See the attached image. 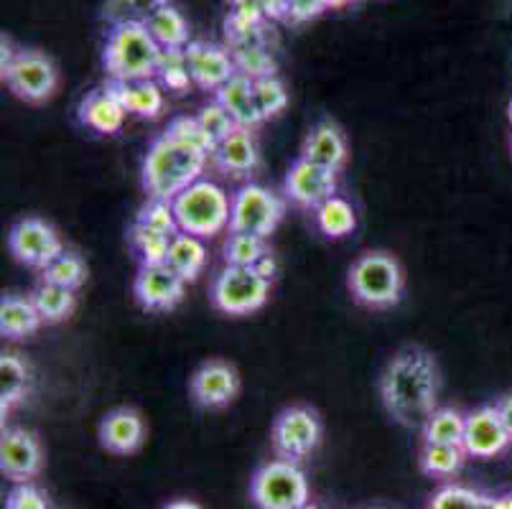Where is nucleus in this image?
I'll return each mask as SVG.
<instances>
[{
  "label": "nucleus",
  "mask_w": 512,
  "mask_h": 509,
  "mask_svg": "<svg viewBox=\"0 0 512 509\" xmlns=\"http://www.w3.org/2000/svg\"><path fill=\"white\" fill-rule=\"evenodd\" d=\"M439 364L426 349L408 347L395 354L380 380V395L398 423L408 428L426 426L439 403Z\"/></svg>",
  "instance_id": "f257e3e1"
},
{
  "label": "nucleus",
  "mask_w": 512,
  "mask_h": 509,
  "mask_svg": "<svg viewBox=\"0 0 512 509\" xmlns=\"http://www.w3.org/2000/svg\"><path fill=\"white\" fill-rule=\"evenodd\" d=\"M207 161V156L181 146L166 133L158 135L143 158V189L148 199L174 202L181 191L202 179Z\"/></svg>",
  "instance_id": "f03ea898"
},
{
  "label": "nucleus",
  "mask_w": 512,
  "mask_h": 509,
  "mask_svg": "<svg viewBox=\"0 0 512 509\" xmlns=\"http://www.w3.org/2000/svg\"><path fill=\"white\" fill-rule=\"evenodd\" d=\"M161 54L164 49L156 44L146 23H120L107 34L102 62L113 82H138L156 77Z\"/></svg>",
  "instance_id": "7ed1b4c3"
},
{
  "label": "nucleus",
  "mask_w": 512,
  "mask_h": 509,
  "mask_svg": "<svg viewBox=\"0 0 512 509\" xmlns=\"http://www.w3.org/2000/svg\"><path fill=\"white\" fill-rule=\"evenodd\" d=\"M179 232L194 237H214L230 227L232 199L214 181L199 179L174 199Z\"/></svg>",
  "instance_id": "20e7f679"
},
{
  "label": "nucleus",
  "mask_w": 512,
  "mask_h": 509,
  "mask_svg": "<svg viewBox=\"0 0 512 509\" xmlns=\"http://www.w3.org/2000/svg\"><path fill=\"white\" fill-rule=\"evenodd\" d=\"M349 288L362 306L390 308L403 293V270L385 252H367L349 270Z\"/></svg>",
  "instance_id": "39448f33"
},
{
  "label": "nucleus",
  "mask_w": 512,
  "mask_h": 509,
  "mask_svg": "<svg viewBox=\"0 0 512 509\" xmlns=\"http://www.w3.org/2000/svg\"><path fill=\"white\" fill-rule=\"evenodd\" d=\"M271 296V280H265L255 268L227 265L212 283V303L222 314L245 316L265 306Z\"/></svg>",
  "instance_id": "423d86ee"
},
{
  "label": "nucleus",
  "mask_w": 512,
  "mask_h": 509,
  "mask_svg": "<svg viewBox=\"0 0 512 509\" xmlns=\"http://www.w3.org/2000/svg\"><path fill=\"white\" fill-rule=\"evenodd\" d=\"M283 212H286V204L281 196L260 184H245L232 194L230 230L268 240L283 219Z\"/></svg>",
  "instance_id": "0eeeda50"
},
{
  "label": "nucleus",
  "mask_w": 512,
  "mask_h": 509,
  "mask_svg": "<svg viewBox=\"0 0 512 509\" xmlns=\"http://www.w3.org/2000/svg\"><path fill=\"white\" fill-rule=\"evenodd\" d=\"M253 499L260 509H299L309 504V484L293 461H271L255 474Z\"/></svg>",
  "instance_id": "6e6552de"
},
{
  "label": "nucleus",
  "mask_w": 512,
  "mask_h": 509,
  "mask_svg": "<svg viewBox=\"0 0 512 509\" xmlns=\"http://www.w3.org/2000/svg\"><path fill=\"white\" fill-rule=\"evenodd\" d=\"M3 82L8 84V90L16 97L31 102V105H39V102L54 97L59 74L49 56L36 49H23L18 51L11 67L3 72Z\"/></svg>",
  "instance_id": "1a4fd4ad"
},
{
  "label": "nucleus",
  "mask_w": 512,
  "mask_h": 509,
  "mask_svg": "<svg viewBox=\"0 0 512 509\" xmlns=\"http://www.w3.org/2000/svg\"><path fill=\"white\" fill-rule=\"evenodd\" d=\"M8 247L16 255V260H21L23 265L29 268H49L54 260L64 252L62 237L57 235V230L46 224L44 219H21L8 235Z\"/></svg>",
  "instance_id": "9d476101"
},
{
  "label": "nucleus",
  "mask_w": 512,
  "mask_h": 509,
  "mask_svg": "<svg viewBox=\"0 0 512 509\" xmlns=\"http://www.w3.org/2000/svg\"><path fill=\"white\" fill-rule=\"evenodd\" d=\"M321 423L314 410L288 408L273 423V448L286 461H301L319 446Z\"/></svg>",
  "instance_id": "9b49d317"
},
{
  "label": "nucleus",
  "mask_w": 512,
  "mask_h": 509,
  "mask_svg": "<svg viewBox=\"0 0 512 509\" xmlns=\"http://www.w3.org/2000/svg\"><path fill=\"white\" fill-rule=\"evenodd\" d=\"M283 189H286L288 202L316 212L321 204L337 196V171L306 161V158H299L291 166V171H288Z\"/></svg>",
  "instance_id": "f8f14e48"
},
{
  "label": "nucleus",
  "mask_w": 512,
  "mask_h": 509,
  "mask_svg": "<svg viewBox=\"0 0 512 509\" xmlns=\"http://www.w3.org/2000/svg\"><path fill=\"white\" fill-rule=\"evenodd\" d=\"M133 291L138 303L148 311H171L184 298L186 280L169 263L141 265Z\"/></svg>",
  "instance_id": "ddd939ff"
},
{
  "label": "nucleus",
  "mask_w": 512,
  "mask_h": 509,
  "mask_svg": "<svg viewBox=\"0 0 512 509\" xmlns=\"http://www.w3.org/2000/svg\"><path fill=\"white\" fill-rule=\"evenodd\" d=\"M44 464V454L34 433L23 428H8L0 438V469L8 479L26 484L36 479Z\"/></svg>",
  "instance_id": "4468645a"
},
{
  "label": "nucleus",
  "mask_w": 512,
  "mask_h": 509,
  "mask_svg": "<svg viewBox=\"0 0 512 509\" xmlns=\"http://www.w3.org/2000/svg\"><path fill=\"white\" fill-rule=\"evenodd\" d=\"M186 59H189L194 84L207 92H217L237 74L232 51L225 46L209 44V41H192L186 46Z\"/></svg>",
  "instance_id": "2eb2a0df"
},
{
  "label": "nucleus",
  "mask_w": 512,
  "mask_h": 509,
  "mask_svg": "<svg viewBox=\"0 0 512 509\" xmlns=\"http://www.w3.org/2000/svg\"><path fill=\"white\" fill-rule=\"evenodd\" d=\"M505 426H502L497 408L487 405L467 415V431H464V451L474 459H495L510 446Z\"/></svg>",
  "instance_id": "dca6fc26"
},
{
  "label": "nucleus",
  "mask_w": 512,
  "mask_h": 509,
  "mask_svg": "<svg viewBox=\"0 0 512 509\" xmlns=\"http://www.w3.org/2000/svg\"><path fill=\"white\" fill-rule=\"evenodd\" d=\"M240 392V377L232 364L214 362L202 364L192 377V398L202 408H225Z\"/></svg>",
  "instance_id": "f3484780"
},
{
  "label": "nucleus",
  "mask_w": 512,
  "mask_h": 509,
  "mask_svg": "<svg viewBox=\"0 0 512 509\" xmlns=\"http://www.w3.org/2000/svg\"><path fill=\"white\" fill-rule=\"evenodd\" d=\"M146 438L143 418L133 408H118L107 413L100 423V443L110 454H136Z\"/></svg>",
  "instance_id": "a211bd4d"
},
{
  "label": "nucleus",
  "mask_w": 512,
  "mask_h": 509,
  "mask_svg": "<svg viewBox=\"0 0 512 509\" xmlns=\"http://www.w3.org/2000/svg\"><path fill=\"white\" fill-rule=\"evenodd\" d=\"M301 158L311 163H319L332 171H342L347 163V140H344L342 130L332 123V120H321L311 128L306 135L304 148H301Z\"/></svg>",
  "instance_id": "6ab92c4d"
},
{
  "label": "nucleus",
  "mask_w": 512,
  "mask_h": 509,
  "mask_svg": "<svg viewBox=\"0 0 512 509\" xmlns=\"http://www.w3.org/2000/svg\"><path fill=\"white\" fill-rule=\"evenodd\" d=\"M217 102L225 107L232 115V120L237 123V128H258L260 123H265L263 115L258 110V100H255V79L245 77V74L237 72L225 87L214 92Z\"/></svg>",
  "instance_id": "aec40b11"
},
{
  "label": "nucleus",
  "mask_w": 512,
  "mask_h": 509,
  "mask_svg": "<svg viewBox=\"0 0 512 509\" xmlns=\"http://www.w3.org/2000/svg\"><path fill=\"white\" fill-rule=\"evenodd\" d=\"M212 158L227 176H235V179L250 176L260 163L258 146L248 128H237L235 133L227 135Z\"/></svg>",
  "instance_id": "412c9836"
},
{
  "label": "nucleus",
  "mask_w": 512,
  "mask_h": 509,
  "mask_svg": "<svg viewBox=\"0 0 512 509\" xmlns=\"http://www.w3.org/2000/svg\"><path fill=\"white\" fill-rule=\"evenodd\" d=\"M125 115H128V110L120 105L118 97L107 87L105 90L90 92L85 100L79 102V120H82V125H87V128L100 135L120 133Z\"/></svg>",
  "instance_id": "4be33fe9"
},
{
  "label": "nucleus",
  "mask_w": 512,
  "mask_h": 509,
  "mask_svg": "<svg viewBox=\"0 0 512 509\" xmlns=\"http://www.w3.org/2000/svg\"><path fill=\"white\" fill-rule=\"evenodd\" d=\"M107 90L120 100V105L138 118H158L164 110V87L156 79H138V82H107Z\"/></svg>",
  "instance_id": "5701e85b"
},
{
  "label": "nucleus",
  "mask_w": 512,
  "mask_h": 509,
  "mask_svg": "<svg viewBox=\"0 0 512 509\" xmlns=\"http://www.w3.org/2000/svg\"><path fill=\"white\" fill-rule=\"evenodd\" d=\"M44 324L34 298L6 296L0 301V334L8 339H21V336L34 334Z\"/></svg>",
  "instance_id": "b1692460"
},
{
  "label": "nucleus",
  "mask_w": 512,
  "mask_h": 509,
  "mask_svg": "<svg viewBox=\"0 0 512 509\" xmlns=\"http://www.w3.org/2000/svg\"><path fill=\"white\" fill-rule=\"evenodd\" d=\"M146 28L151 31V36L156 39V44L161 49H186V46L192 44L189 23L181 16L179 8H174L171 3H166L164 8H158L146 21Z\"/></svg>",
  "instance_id": "393cba45"
},
{
  "label": "nucleus",
  "mask_w": 512,
  "mask_h": 509,
  "mask_svg": "<svg viewBox=\"0 0 512 509\" xmlns=\"http://www.w3.org/2000/svg\"><path fill=\"white\" fill-rule=\"evenodd\" d=\"M166 263H169L186 283L197 280L199 273L204 270V265H207V247H204L202 237L176 232L174 240H171L169 260H166Z\"/></svg>",
  "instance_id": "a878e982"
},
{
  "label": "nucleus",
  "mask_w": 512,
  "mask_h": 509,
  "mask_svg": "<svg viewBox=\"0 0 512 509\" xmlns=\"http://www.w3.org/2000/svg\"><path fill=\"white\" fill-rule=\"evenodd\" d=\"M464 431H467V415H462L454 408H436L434 415L423 426V441L462 446Z\"/></svg>",
  "instance_id": "bb28decb"
},
{
  "label": "nucleus",
  "mask_w": 512,
  "mask_h": 509,
  "mask_svg": "<svg viewBox=\"0 0 512 509\" xmlns=\"http://www.w3.org/2000/svg\"><path fill=\"white\" fill-rule=\"evenodd\" d=\"M26 390H29V367L16 354H3L0 357V408H3V415L13 405L21 403Z\"/></svg>",
  "instance_id": "cd10ccee"
},
{
  "label": "nucleus",
  "mask_w": 512,
  "mask_h": 509,
  "mask_svg": "<svg viewBox=\"0 0 512 509\" xmlns=\"http://www.w3.org/2000/svg\"><path fill=\"white\" fill-rule=\"evenodd\" d=\"M316 227L327 237H334V240L352 235L357 227L355 209L342 196H332L329 202L316 209Z\"/></svg>",
  "instance_id": "c85d7f7f"
},
{
  "label": "nucleus",
  "mask_w": 512,
  "mask_h": 509,
  "mask_svg": "<svg viewBox=\"0 0 512 509\" xmlns=\"http://www.w3.org/2000/svg\"><path fill=\"white\" fill-rule=\"evenodd\" d=\"M34 303L39 308L44 324H59V321L69 319L74 311V291L54 283H41L34 291Z\"/></svg>",
  "instance_id": "c756f323"
},
{
  "label": "nucleus",
  "mask_w": 512,
  "mask_h": 509,
  "mask_svg": "<svg viewBox=\"0 0 512 509\" xmlns=\"http://www.w3.org/2000/svg\"><path fill=\"white\" fill-rule=\"evenodd\" d=\"M464 459H467L464 446L426 443L421 451V469L428 476H454L464 466Z\"/></svg>",
  "instance_id": "7c9ffc66"
},
{
  "label": "nucleus",
  "mask_w": 512,
  "mask_h": 509,
  "mask_svg": "<svg viewBox=\"0 0 512 509\" xmlns=\"http://www.w3.org/2000/svg\"><path fill=\"white\" fill-rule=\"evenodd\" d=\"M166 135L181 146L192 148V151L202 153V156L212 158L214 151H217V143L212 140V135L202 128L199 118H189V115H181V118H174L166 128Z\"/></svg>",
  "instance_id": "2f4dec72"
},
{
  "label": "nucleus",
  "mask_w": 512,
  "mask_h": 509,
  "mask_svg": "<svg viewBox=\"0 0 512 509\" xmlns=\"http://www.w3.org/2000/svg\"><path fill=\"white\" fill-rule=\"evenodd\" d=\"M161 87L171 92H186L194 84L192 69H189V59H186V49H164L161 62H158L156 72Z\"/></svg>",
  "instance_id": "473e14b6"
},
{
  "label": "nucleus",
  "mask_w": 512,
  "mask_h": 509,
  "mask_svg": "<svg viewBox=\"0 0 512 509\" xmlns=\"http://www.w3.org/2000/svg\"><path fill=\"white\" fill-rule=\"evenodd\" d=\"M166 3H171V0H107L102 18L110 26H120V23H146Z\"/></svg>",
  "instance_id": "72a5a7b5"
},
{
  "label": "nucleus",
  "mask_w": 512,
  "mask_h": 509,
  "mask_svg": "<svg viewBox=\"0 0 512 509\" xmlns=\"http://www.w3.org/2000/svg\"><path fill=\"white\" fill-rule=\"evenodd\" d=\"M171 240L174 237L164 235V232L148 230L143 224H133L130 227V242L141 255L143 265H161L169 260V250H171Z\"/></svg>",
  "instance_id": "f704fd0d"
},
{
  "label": "nucleus",
  "mask_w": 512,
  "mask_h": 509,
  "mask_svg": "<svg viewBox=\"0 0 512 509\" xmlns=\"http://www.w3.org/2000/svg\"><path fill=\"white\" fill-rule=\"evenodd\" d=\"M87 280V263L79 258L77 252L64 250L49 268H44V283H54V286L69 288L77 291Z\"/></svg>",
  "instance_id": "c9c22d12"
},
{
  "label": "nucleus",
  "mask_w": 512,
  "mask_h": 509,
  "mask_svg": "<svg viewBox=\"0 0 512 509\" xmlns=\"http://www.w3.org/2000/svg\"><path fill=\"white\" fill-rule=\"evenodd\" d=\"M265 252H268V247H265L263 237L245 235V232H232V237L225 245V260L227 265L255 268Z\"/></svg>",
  "instance_id": "e433bc0d"
},
{
  "label": "nucleus",
  "mask_w": 512,
  "mask_h": 509,
  "mask_svg": "<svg viewBox=\"0 0 512 509\" xmlns=\"http://www.w3.org/2000/svg\"><path fill=\"white\" fill-rule=\"evenodd\" d=\"M237 64V72L250 79L276 77V62H273L268 46H250V49L232 51Z\"/></svg>",
  "instance_id": "4c0bfd02"
},
{
  "label": "nucleus",
  "mask_w": 512,
  "mask_h": 509,
  "mask_svg": "<svg viewBox=\"0 0 512 509\" xmlns=\"http://www.w3.org/2000/svg\"><path fill=\"white\" fill-rule=\"evenodd\" d=\"M138 224L148 227V230L164 232V235L174 237L179 232V222H176L174 214V202H166V199H148L146 207H141L136 217Z\"/></svg>",
  "instance_id": "58836bf2"
},
{
  "label": "nucleus",
  "mask_w": 512,
  "mask_h": 509,
  "mask_svg": "<svg viewBox=\"0 0 512 509\" xmlns=\"http://www.w3.org/2000/svg\"><path fill=\"white\" fill-rule=\"evenodd\" d=\"M255 100L263 120H271L288 105V92L278 77H263L255 79Z\"/></svg>",
  "instance_id": "ea45409f"
},
{
  "label": "nucleus",
  "mask_w": 512,
  "mask_h": 509,
  "mask_svg": "<svg viewBox=\"0 0 512 509\" xmlns=\"http://www.w3.org/2000/svg\"><path fill=\"white\" fill-rule=\"evenodd\" d=\"M197 118H199V123H202V128L212 135V140L217 143V146H220L227 135H232L237 130V123L232 120V115L217 100L209 102V105H204Z\"/></svg>",
  "instance_id": "a19ab883"
},
{
  "label": "nucleus",
  "mask_w": 512,
  "mask_h": 509,
  "mask_svg": "<svg viewBox=\"0 0 512 509\" xmlns=\"http://www.w3.org/2000/svg\"><path fill=\"white\" fill-rule=\"evenodd\" d=\"M479 494L472 492L467 487H459V484H449V487L439 489L431 499V507L428 509H474Z\"/></svg>",
  "instance_id": "79ce46f5"
},
{
  "label": "nucleus",
  "mask_w": 512,
  "mask_h": 509,
  "mask_svg": "<svg viewBox=\"0 0 512 509\" xmlns=\"http://www.w3.org/2000/svg\"><path fill=\"white\" fill-rule=\"evenodd\" d=\"M6 509H51V504L39 487L26 482L11 489L6 499Z\"/></svg>",
  "instance_id": "37998d69"
},
{
  "label": "nucleus",
  "mask_w": 512,
  "mask_h": 509,
  "mask_svg": "<svg viewBox=\"0 0 512 509\" xmlns=\"http://www.w3.org/2000/svg\"><path fill=\"white\" fill-rule=\"evenodd\" d=\"M324 11H327L324 0H288L286 21L293 23V26H301V23L316 21Z\"/></svg>",
  "instance_id": "c03bdc74"
},
{
  "label": "nucleus",
  "mask_w": 512,
  "mask_h": 509,
  "mask_svg": "<svg viewBox=\"0 0 512 509\" xmlns=\"http://www.w3.org/2000/svg\"><path fill=\"white\" fill-rule=\"evenodd\" d=\"M255 6L265 16V21H286L288 0H255Z\"/></svg>",
  "instance_id": "a18cd8bd"
},
{
  "label": "nucleus",
  "mask_w": 512,
  "mask_h": 509,
  "mask_svg": "<svg viewBox=\"0 0 512 509\" xmlns=\"http://www.w3.org/2000/svg\"><path fill=\"white\" fill-rule=\"evenodd\" d=\"M495 408H497V413H500L502 426H505L507 436H510V441H512V395L510 398H502Z\"/></svg>",
  "instance_id": "49530a36"
},
{
  "label": "nucleus",
  "mask_w": 512,
  "mask_h": 509,
  "mask_svg": "<svg viewBox=\"0 0 512 509\" xmlns=\"http://www.w3.org/2000/svg\"><path fill=\"white\" fill-rule=\"evenodd\" d=\"M255 270H258V273L263 275L265 280H273V278H276V270H278L276 258H273L271 252H265L263 258H260V263L255 265Z\"/></svg>",
  "instance_id": "de8ad7c7"
},
{
  "label": "nucleus",
  "mask_w": 512,
  "mask_h": 509,
  "mask_svg": "<svg viewBox=\"0 0 512 509\" xmlns=\"http://www.w3.org/2000/svg\"><path fill=\"white\" fill-rule=\"evenodd\" d=\"M0 49H3V59H0V72H6V69L13 64V59L18 56V51L13 49V44H11V39H8V36H3V39H0Z\"/></svg>",
  "instance_id": "09e8293b"
},
{
  "label": "nucleus",
  "mask_w": 512,
  "mask_h": 509,
  "mask_svg": "<svg viewBox=\"0 0 512 509\" xmlns=\"http://www.w3.org/2000/svg\"><path fill=\"white\" fill-rule=\"evenodd\" d=\"M324 3H327V11H344V8H349L357 0H324Z\"/></svg>",
  "instance_id": "8fccbe9b"
},
{
  "label": "nucleus",
  "mask_w": 512,
  "mask_h": 509,
  "mask_svg": "<svg viewBox=\"0 0 512 509\" xmlns=\"http://www.w3.org/2000/svg\"><path fill=\"white\" fill-rule=\"evenodd\" d=\"M164 509H202L197 502H189V499H179V502L166 504Z\"/></svg>",
  "instance_id": "3c124183"
},
{
  "label": "nucleus",
  "mask_w": 512,
  "mask_h": 509,
  "mask_svg": "<svg viewBox=\"0 0 512 509\" xmlns=\"http://www.w3.org/2000/svg\"><path fill=\"white\" fill-rule=\"evenodd\" d=\"M474 509H495V499L479 494V499H477V504H474Z\"/></svg>",
  "instance_id": "603ef678"
},
{
  "label": "nucleus",
  "mask_w": 512,
  "mask_h": 509,
  "mask_svg": "<svg viewBox=\"0 0 512 509\" xmlns=\"http://www.w3.org/2000/svg\"><path fill=\"white\" fill-rule=\"evenodd\" d=\"M495 509H512V494H505V497L495 499Z\"/></svg>",
  "instance_id": "864d4df0"
},
{
  "label": "nucleus",
  "mask_w": 512,
  "mask_h": 509,
  "mask_svg": "<svg viewBox=\"0 0 512 509\" xmlns=\"http://www.w3.org/2000/svg\"><path fill=\"white\" fill-rule=\"evenodd\" d=\"M299 509H319V507H314V504H304V507H299Z\"/></svg>",
  "instance_id": "5fc2aeb1"
},
{
  "label": "nucleus",
  "mask_w": 512,
  "mask_h": 509,
  "mask_svg": "<svg viewBox=\"0 0 512 509\" xmlns=\"http://www.w3.org/2000/svg\"><path fill=\"white\" fill-rule=\"evenodd\" d=\"M510 120H512V102H510Z\"/></svg>",
  "instance_id": "6e6d98bb"
}]
</instances>
